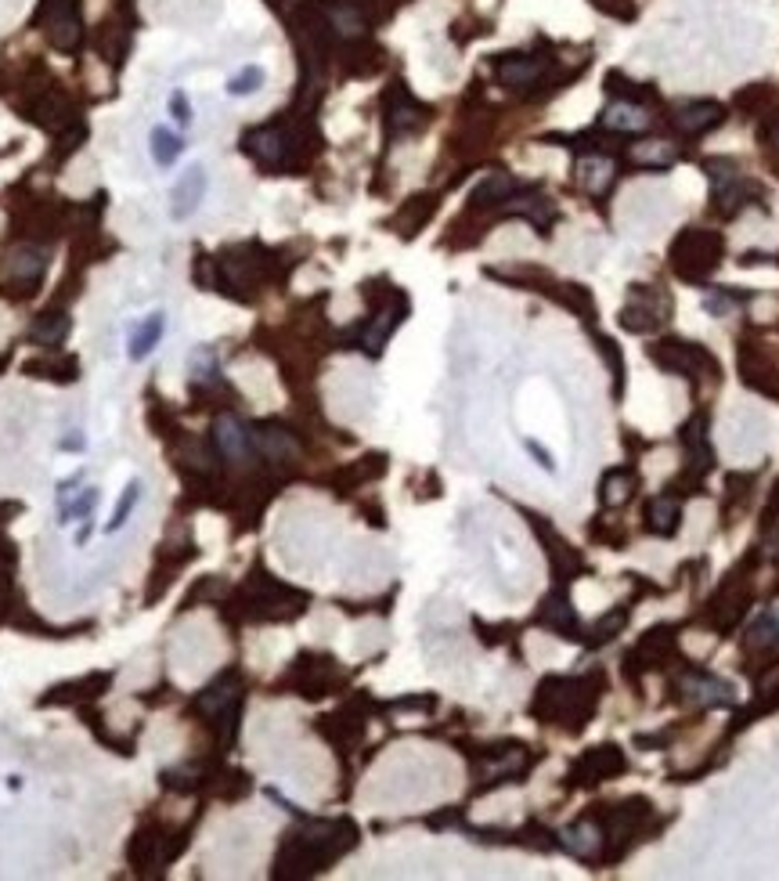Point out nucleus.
Here are the masks:
<instances>
[{
	"label": "nucleus",
	"mask_w": 779,
	"mask_h": 881,
	"mask_svg": "<svg viewBox=\"0 0 779 881\" xmlns=\"http://www.w3.org/2000/svg\"><path fill=\"white\" fill-rule=\"evenodd\" d=\"M354 838H358V831L347 820H340V824H311L303 835L285 838V845L278 849V874L303 878V874L321 871L340 853H347Z\"/></svg>",
	"instance_id": "1"
},
{
	"label": "nucleus",
	"mask_w": 779,
	"mask_h": 881,
	"mask_svg": "<svg viewBox=\"0 0 779 881\" xmlns=\"http://www.w3.org/2000/svg\"><path fill=\"white\" fill-rule=\"evenodd\" d=\"M599 687L596 679H549L541 683L534 715H545L552 723L563 726H585V719L596 712Z\"/></svg>",
	"instance_id": "2"
},
{
	"label": "nucleus",
	"mask_w": 779,
	"mask_h": 881,
	"mask_svg": "<svg viewBox=\"0 0 779 881\" xmlns=\"http://www.w3.org/2000/svg\"><path fill=\"white\" fill-rule=\"evenodd\" d=\"M37 26L44 29V37L51 40L55 51L73 55L83 40V22H80V0H40Z\"/></svg>",
	"instance_id": "3"
},
{
	"label": "nucleus",
	"mask_w": 779,
	"mask_h": 881,
	"mask_svg": "<svg viewBox=\"0 0 779 881\" xmlns=\"http://www.w3.org/2000/svg\"><path fill=\"white\" fill-rule=\"evenodd\" d=\"M722 260V239L715 232H693L689 228L679 242H675V268L682 279H704L718 268Z\"/></svg>",
	"instance_id": "4"
},
{
	"label": "nucleus",
	"mask_w": 779,
	"mask_h": 881,
	"mask_svg": "<svg viewBox=\"0 0 779 881\" xmlns=\"http://www.w3.org/2000/svg\"><path fill=\"white\" fill-rule=\"evenodd\" d=\"M653 362H657L660 369L679 372V376H700V372L715 376V372H718L715 358H711L704 347L682 344V340H668V344L653 347Z\"/></svg>",
	"instance_id": "5"
},
{
	"label": "nucleus",
	"mask_w": 779,
	"mask_h": 881,
	"mask_svg": "<svg viewBox=\"0 0 779 881\" xmlns=\"http://www.w3.org/2000/svg\"><path fill=\"white\" fill-rule=\"evenodd\" d=\"M242 149H246V156L257 159L260 167L278 170V167H285V163H289L293 138H289L282 127H257V130H249L246 138H242Z\"/></svg>",
	"instance_id": "6"
},
{
	"label": "nucleus",
	"mask_w": 779,
	"mask_h": 881,
	"mask_svg": "<svg viewBox=\"0 0 779 881\" xmlns=\"http://www.w3.org/2000/svg\"><path fill=\"white\" fill-rule=\"evenodd\" d=\"M668 311H671V300L657 297V293H650V289L642 286L639 293H632V304L621 311V325L628 333H653V329L668 318Z\"/></svg>",
	"instance_id": "7"
},
{
	"label": "nucleus",
	"mask_w": 779,
	"mask_h": 881,
	"mask_svg": "<svg viewBox=\"0 0 779 881\" xmlns=\"http://www.w3.org/2000/svg\"><path fill=\"white\" fill-rule=\"evenodd\" d=\"M22 112H26L33 123H40V127L55 130V134H62V130L73 123V109H69V102H65L58 91H40L33 94V98H26Z\"/></svg>",
	"instance_id": "8"
},
{
	"label": "nucleus",
	"mask_w": 779,
	"mask_h": 881,
	"mask_svg": "<svg viewBox=\"0 0 779 881\" xmlns=\"http://www.w3.org/2000/svg\"><path fill=\"white\" fill-rule=\"evenodd\" d=\"M239 679L228 676V679H217L210 690H202L199 701H195V708H199L202 715H210V719H217V723H224V719H235V712H239Z\"/></svg>",
	"instance_id": "9"
},
{
	"label": "nucleus",
	"mask_w": 779,
	"mask_h": 881,
	"mask_svg": "<svg viewBox=\"0 0 779 881\" xmlns=\"http://www.w3.org/2000/svg\"><path fill=\"white\" fill-rule=\"evenodd\" d=\"M202 195H206V170L188 167L181 174V181L174 185V192H170V217L174 221H188L199 210Z\"/></svg>",
	"instance_id": "10"
},
{
	"label": "nucleus",
	"mask_w": 779,
	"mask_h": 881,
	"mask_svg": "<svg viewBox=\"0 0 779 881\" xmlns=\"http://www.w3.org/2000/svg\"><path fill=\"white\" fill-rule=\"evenodd\" d=\"M624 773V755L621 748H592L588 755H581V762L574 766V780L578 784H599V780H610Z\"/></svg>",
	"instance_id": "11"
},
{
	"label": "nucleus",
	"mask_w": 779,
	"mask_h": 881,
	"mask_svg": "<svg viewBox=\"0 0 779 881\" xmlns=\"http://www.w3.org/2000/svg\"><path fill=\"white\" fill-rule=\"evenodd\" d=\"M682 694L693 701L697 708H722V705H733V687L725 683V679L715 676H704V672H689L686 679L679 683Z\"/></svg>",
	"instance_id": "12"
},
{
	"label": "nucleus",
	"mask_w": 779,
	"mask_h": 881,
	"mask_svg": "<svg viewBox=\"0 0 779 881\" xmlns=\"http://www.w3.org/2000/svg\"><path fill=\"white\" fill-rule=\"evenodd\" d=\"M722 120H725V109L718 102H686V105H679V109L671 112V123H675V130H682V134H689V138L715 130Z\"/></svg>",
	"instance_id": "13"
},
{
	"label": "nucleus",
	"mask_w": 779,
	"mask_h": 881,
	"mask_svg": "<svg viewBox=\"0 0 779 881\" xmlns=\"http://www.w3.org/2000/svg\"><path fill=\"white\" fill-rule=\"evenodd\" d=\"M163 333H166V315H163V311H152L148 318H141V322L134 325V329H130V336H127V358H130V362H145L148 354L159 347Z\"/></svg>",
	"instance_id": "14"
},
{
	"label": "nucleus",
	"mask_w": 779,
	"mask_h": 881,
	"mask_svg": "<svg viewBox=\"0 0 779 881\" xmlns=\"http://www.w3.org/2000/svg\"><path fill=\"white\" fill-rule=\"evenodd\" d=\"M44 271H47V257L40 250H33V246H19V250L8 257V275L19 282V286H26V293H33V289L40 286Z\"/></svg>",
	"instance_id": "15"
},
{
	"label": "nucleus",
	"mask_w": 779,
	"mask_h": 881,
	"mask_svg": "<svg viewBox=\"0 0 779 881\" xmlns=\"http://www.w3.org/2000/svg\"><path fill=\"white\" fill-rule=\"evenodd\" d=\"M498 80H502V87H509V91L534 87L541 80V62L523 55H505L502 62H498Z\"/></svg>",
	"instance_id": "16"
},
{
	"label": "nucleus",
	"mask_w": 779,
	"mask_h": 881,
	"mask_svg": "<svg viewBox=\"0 0 779 881\" xmlns=\"http://www.w3.org/2000/svg\"><path fill=\"white\" fill-rule=\"evenodd\" d=\"M249 441H253V445H257L260 452L267 455V459H275V463H282V459H293V455H296L293 434H285V430L275 427V423L249 430Z\"/></svg>",
	"instance_id": "17"
},
{
	"label": "nucleus",
	"mask_w": 779,
	"mask_h": 881,
	"mask_svg": "<svg viewBox=\"0 0 779 881\" xmlns=\"http://www.w3.org/2000/svg\"><path fill=\"white\" fill-rule=\"evenodd\" d=\"M401 315H404V304L401 307H383L379 315H372V322H368L365 333H361V347H365L368 354L383 351V344L390 340V333L401 325Z\"/></svg>",
	"instance_id": "18"
},
{
	"label": "nucleus",
	"mask_w": 779,
	"mask_h": 881,
	"mask_svg": "<svg viewBox=\"0 0 779 881\" xmlns=\"http://www.w3.org/2000/svg\"><path fill=\"white\" fill-rule=\"evenodd\" d=\"M541 625L552 632H578V614H574V607H570L567 593H552L549 600L541 603Z\"/></svg>",
	"instance_id": "19"
},
{
	"label": "nucleus",
	"mask_w": 779,
	"mask_h": 881,
	"mask_svg": "<svg viewBox=\"0 0 779 881\" xmlns=\"http://www.w3.org/2000/svg\"><path fill=\"white\" fill-rule=\"evenodd\" d=\"M603 127L621 130V134H635V130L650 127V116H646V109H639L635 102H614L603 112Z\"/></svg>",
	"instance_id": "20"
},
{
	"label": "nucleus",
	"mask_w": 779,
	"mask_h": 881,
	"mask_svg": "<svg viewBox=\"0 0 779 881\" xmlns=\"http://www.w3.org/2000/svg\"><path fill=\"white\" fill-rule=\"evenodd\" d=\"M422 123H426V109H422L419 102H412L408 94H401V102L386 109V127H390V134H412Z\"/></svg>",
	"instance_id": "21"
},
{
	"label": "nucleus",
	"mask_w": 779,
	"mask_h": 881,
	"mask_svg": "<svg viewBox=\"0 0 779 881\" xmlns=\"http://www.w3.org/2000/svg\"><path fill=\"white\" fill-rule=\"evenodd\" d=\"M148 149H152V159H156V167H174L177 156L184 152V138L177 134V130L170 127H152V134H148Z\"/></svg>",
	"instance_id": "22"
},
{
	"label": "nucleus",
	"mask_w": 779,
	"mask_h": 881,
	"mask_svg": "<svg viewBox=\"0 0 779 881\" xmlns=\"http://www.w3.org/2000/svg\"><path fill=\"white\" fill-rule=\"evenodd\" d=\"M534 528H538V535L545 538V546H549V560H552V567H556V575L567 578L570 571H578V567H581V557H578V553H574V549L567 546V542H563L560 535H556V531H549V528H545V524H541V520H538V524H534Z\"/></svg>",
	"instance_id": "23"
},
{
	"label": "nucleus",
	"mask_w": 779,
	"mask_h": 881,
	"mask_svg": "<svg viewBox=\"0 0 779 881\" xmlns=\"http://www.w3.org/2000/svg\"><path fill=\"white\" fill-rule=\"evenodd\" d=\"M249 445H253V441H249L246 427H242L239 419H231V416L220 419V423H217V448L224 452V459H242V455L249 452Z\"/></svg>",
	"instance_id": "24"
},
{
	"label": "nucleus",
	"mask_w": 779,
	"mask_h": 881,
	"mask_svg": "<svg viewBox=\"0 0 779 881\" xmlns=\"http://www.w3.org/2000/svg\"><path fill=\"white\" fill-rule=\"evenodd\" d=\"M578 181L592 195H603L610 188V181H614V163L606 156H585L578 167Z\"/></svg>",
	"instance_id": "25"
},
{
	"label": "nucleus",
	"mask_w": 779,
	"mask_h": 881,
	"mask_svg": "<svg viewBox=\"0 0 779 881\" xmlns=\"http://www.w3.org/2000/svg\"><path fill=\"white\" fill-rule=\"evenodd\" d=\"M65 333H69V318L62 311H44L33 322V329H29V340L40 347H58L65 340Z\"/></svg>",
	"instance_id": "26"
},
{
	"label": "nucleus",
	"mask_w": 779,
	"mask_h": 881,
	"mask_svg": "<svg viewBox=\"0 0 779 881\" xmlns=\"http://www.w3.org/2000/svg\"><path fill=\"white\" fill-rule=\"evenodd\" d=\"M646 520H650V528L657 531V535H675V531H679V520H682L679 499H668V495L653 499L650 502V513H646Z\"/></svg>",
	"instance_id": "27"
},
{
	"label": "nucleus",
	"mask_w": 779,
	"mask_h": 881,
	"mask_svg": "<svg viewBox=\"0 0 779 881\" xmlns=\"http://www.w3.org/2000/svg\"><path fill=\"white\" fill-rule=\"evenodd\" d=\"M560 838H563V845H567L570 853H574V856H585V860H588V856L599 849V842H603V831H599L592 820H585V824L567 827Z\"/></svg>",
	"instance_id": "28"
},
{
	"label": "nucleus",
	"mask_w": 779,
	"mask_h": 881,
	"mask_svg": "<svg viewBox=\"0 0 779 881\" xmlns=\"http://www.w3.org/2000/svg\"><path fill=\"white\" fill-rule=\"evenodd\" d=\"M516 195V181L509 174H491L484 185L473 192V206H495V203H509Z\"/></svg>",
	"instance_id": "29"
},
{
	"label": "nucleus",
	"mask_w": 779,
	"mask_h": 881,
	"mask_svg": "<svg viewBox=\"0 0 779 881\" xmlns=\"http://www.w3.org/2000/svg\"><path fill=\"white\" fill-rule=\"evenodd\" d=\"M26 372H33V376H40V380H55V383H69L80 376V365H76V358H37V362H26Z\"/></svg>",
	"instance_id": "30"
},
{
	"label": "nucleus",
	"mask_w": 779,
	"mask_h": 881,
	"mask_svg": "<svg viewBox=\"0 0 779 881\" xmlns=\"http://www.w3.org/2000/svg\"><path fill=\"white\" fill-rule=\"evenodd\" d=\"M105 683H109V676H87L83 683H65V687L51 690L40 705H69V701H76V697H94Z\"/></svg>",
	"instance_id": "31"
},
{
	"label": "nucleus",
	"mask_w": 779,
	"mask_h": 881,
	"mask_svg": "<svg viewBox=\"0 0 779 881\" xmlns=\"http://www.w3.org/2000/svg\"><path fill=\"white\" fill-rule=\"evenodd\" d=\"M632 156L639 167H650V170H664L675 163V149H671L668 141H642V145H635Z\"/></svg>",
	"instance_id": "32"
},
{
	"label": "nucleus",
	"mask_w": 779,
	"mask_h": 881,
	"mask_svg": "<svg viewBox=\"0 0 779 881\" xmlns=\"http://www.w3.org/2000/svg\"><path fill=\"white\" fill-rule=\"evenodd\" d=\"M141 495H145V484H141V481H130L127 492H123V499H120V506H116V513H112V520L105 524V535H116V531L127 528V520H130V513L138 510Z\"/></svg>",
	"instance_id": "33"
},
{
	"label": "nucleus",
	"mask_w": 779,
	"mask_h": 881,
	"mask_svg": "<svg viewBox=\"0 0 779 881\" xmlns=\"http://www.w3.org/2000/svg\"><path fill=\"white\" fill-rule=\"evenodd\" d=\"M635 492V477L632 470H610L603 481V502L606 506H621L628 502V495Z\"/></svg>",
	"instance_id": "34"
},
{
	"label": "nucleus",
	"mask_w": 779,
	"mask_h": 881,
	"mask_svg": "<svg viewBox=\"0 0 779 881\" xmlns=\"http://www.w3.org/2000/svg\"><path fill=\"white\" fill-rule=\"evenodd\" d=\"M671 647H675V632H671V629H653L650 636L639 643L635 658H639V661H664Z\"/></svg>",
	"instance_id": "35"
},
{
	"label": "nucleus",
	"mask_w": 779,
	"mask_h": 881,
	"mask_svg": "<svg viewBox=\"0 0 779 881\" xmlns=\"http://www.w3.org/2000/svg\"><path fill=\"white\" fill-rule=\"evenodd\" d=\"M257 87H264V69H260V65H246V69H239V73L228 80V94H235V98H246V94H253Z\"/></svg>",
	"instance_id": "36"
},
{
	"label": "nucleus",
	"mask_w": 779,
	"mask_h": 881,
	"mask_svg": "<svg viewBox=\"0 0 779 881\" xmlns=\"http://www.w3.org/2000/svg\"><path fill=\"white\" fill-rule=\"evenodd\" d=\"M624 622H628V611H614V618H610V614H606V618H599V625L592 629V643L614 640L617 632L624 629Z\"/></svg>",
	"instance_id": "37"
},
{
	"label": "nucleus",
	"mask_w": 779,
	"mask_h": 881,
	"mask_svg": "<svg viewBox=\"0 0 779 881\" xmlns=\"http://www.w3.org/2000/svg\"><path fill=\"white\" fill-rule=\"evenodd\" d=\"M170 112H174V120L181 123V127H188V123H192V109H188V98H184L181 91L170 94Z\"/></svg>",
	"instance_id": "38"
},
{
	"label": "nucleus",
	"mask_w": 779,
	"mask_h": 881,
	"mask_svg": "<svg viewBox=\"0 0 779 881\" xmlns=\"http://www.w3.org/2000/svg\"><path fill=\"white\" fill-rule=\"evenodd\" d=\"M704 307L711 311V315H729V311L736 307V300L733 297H707Z\"/></svg>",
	"instance_id": "39"
},
{
	"label": "nucleus",
	"mask_w": 779,
	"mask_h": 881,
	"mask_svg": "<svg viewBox=\"0 0 779 881\" xmlns=\"http://www.w3.org/2000/svg\"><path fill=\"white\" fill-rule=\"evenodd\" d=\"M87 445V441H83V437H69V441H65L62 448H69V452H76V448H83Z\"/></svg>",
	"instance_id": "40"
},
{
	"label": "nucleus",
	"mask_w": 779,
	"mask_h": 881,
	"mask_svg": "<svg viewBox=\"0 0 779 881\" xmlns=\"http://www.w3.org/2000/svg\"><path fill=\"white\" fill-rule=\"evenodd\" d=\"M769 141H772V145H776V149H779V123H776V127H772V130H769Z\"/></svg>",
	"instance_id": "41"
}]
</instances>
